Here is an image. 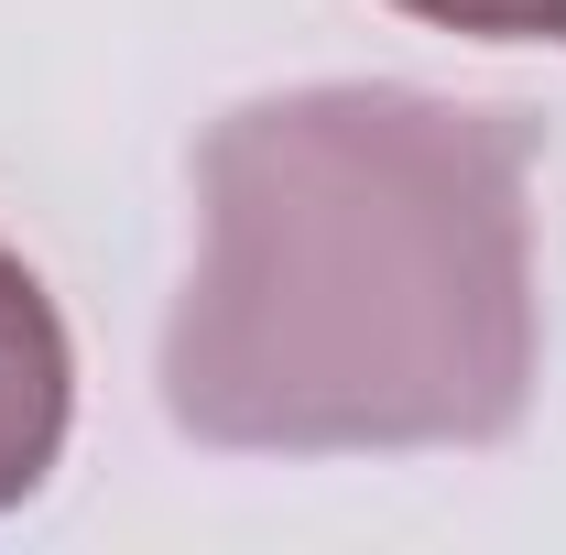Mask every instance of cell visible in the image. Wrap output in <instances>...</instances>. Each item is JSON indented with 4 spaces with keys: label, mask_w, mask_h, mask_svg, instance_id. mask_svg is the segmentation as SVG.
Instances as JSON below:
<instances>
[{
    "label": "cell",
    "mask_w": 566,
    "mask_h": 555,
    "mask_svg": "<svg viewBox=\"0 0 566 555\" xmlns=\"http://www.w3.org/2000/svg\"><path fill=\"white\" fill-rule=\"evenodd\" d=\"M534 153L523 109L392 76L229 109L164 415L240 458L501 447L534 404Z\"/></svg>",
    "instance_id": "obj_1"
},
{
    "label": "cell",
    "mask_w": 566,
    "mask_h": 555,
    "mask_svg": "<svg viewBox=\"0 0 566 555\" xmlns=\"http://www.w3.org/2000/svg\"><path fill=\"white\" fill-rule=\"evenodd\" d=\"M76 415V348L55 294L22 273V251H0V512H22L66 458Z\"/></svg>",
    "instance_id": "obj_2"
},
{
    "label": "cell",
    "mask_w": 566,
    "mask_h": 555,
    "mask_svg": "<svg viewBox=\"0 0 566 555\" xmlns=\"http://www.w3.org/2000/svg\"><path fill=\"white\" fill-rule=\"evenodd\" d=\"M436 33H480V44H566V0H392Z\"/></svg>",
    "instance_id": "obj_3"
}]
</instances>
